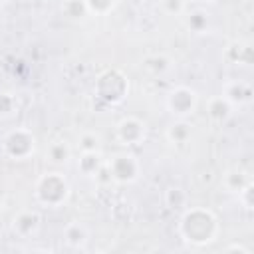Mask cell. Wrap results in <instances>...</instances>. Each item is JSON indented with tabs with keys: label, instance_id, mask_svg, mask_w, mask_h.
Listing matches in <instances>:
<instances>
[{
	"label": "cell",
	"instance_id": "cell-1",
	"mask_svg": "<svg viewBox=\"0 0 254 254\" xmlns=\"http://www.w3.org/2000/svg\"><path fill=\"white\" fill-rule=\"evenodd\" d=\"M38 196L42 202L46 204H58L62 202L67 192H69V187H67V181L60 175V173H48L40 179L38 183Z\"/></svg>",
	"mask_w": 254,
	"mask_h": 254
},
{
	"label": "cell",
	"instance_id": "cell-2",
	"mask_svg": "<svg viewBox=\"0 0 254 254\" xmlns=\"http://www.w3.org/2000/svg\"><path fill=\"white\" fill-rule=\"evenodd\" d=\"M107 169H109L111 179H115L119 183H127V181L137 179L139 165L133 155H117L115 159H111L107 163Z\"/></svg>",
	"mask_w": 254,
	"mask_h": 254
},
{
	"label": "cell",
	"instance_id": "cell-3",
	"mask_svg": "<svg viewBox=\"0 0 254 254\" xmlns=\"http://www.w3.org/2000/svg\"><path fill=\"white\" fill-rule=\"evenodd\" d=\"M169 109L177 115H187V113H192L194 105H196V93L189 87H177L171 95H169V101H167Z\"/></svg>",
	"mask_w": 254,
	"mask_h": 254
},
{
	"label": "cell",
	"instance_id": "cell-4",
	"mask_svg": "<svg viewBox=\"0 0 254 254\" xmlns=\"http://www.w3.org/2000/svg\"><path fill=\"white\" fill-rule=\"evenodd\" d=\"M117 137L123 145H137L145 139V123L135 117H125L117 125Z\"/></svg>",
	"mask_w": 254,
	"mask_h": 254
},
{
	"label": "cell",
	"instance_id": "cell-5",
	"mask_svg": "<svg viewBox=\"0 0 254 254\" xmlns=\"http://www.w3.org/2000/svg\"><path fill=\"white\" fill-rule=\"evenodd\" d=\"M79 169L85 173V175H93L99 171V153L97 151H91V153H83L81 161H79Z\"/></svg>",
	"mask_w": 254,
	"mask_h": 254
},
{
	"label": "cell",
	"instance_id": "cell-6",
	"mask_svg": "<svg viewBox=\"0 0 254 254\" xmlns=\"http://www.w3.org/2000/svg\"><path fill=\"white\" fill-rule=\"evenodd\" d=\"M210 115L214 119H224L228 113H230V101L226 97H216L210 101V107H208Z\"/></svg>",
	"mask_w": 254,
	"mask_h": 254
},
{
	"label": "cell",
	"instance_id": "cell-7",
	"mask_svg": "<svg viewBox=\"0 0 254 254\" xmlns=\"http://www.w3.org/2000/svg\"><path fill=\"white\" fill-rule=\"evenodd\" d=\"M79 147H81L83 153L97 151V147H99V139H97V135H93V133H85V135H81V139H79Z\"/></svg>",
	"mask_w": 254,
	"mask_h": 254
},
{
	"label": "cell",
	"instance_id": "cell-8",
	"mask_svg": "<svg viewBox=\"0 0 254 254\" xmlns=\"http://www.w3.org/2000/svg\"><path fill=\"white\" fill-rule=\"evenodd\" d=\"M67 155H69V149H67L64 143H56V145L50 147V159H52L54 163H62V161H65Z\"/></svg>",
	"mask_w": 254,
	"mask_h": 254
},
{
	"label": "cell",
	"instance_id": "cell-9",
	"mask_svg": "<svg viewBox=\"0 0 254 254\" xmlns=\"http://www.w3.org/2000/svg\"><path fill=\"white\" fill-rule=\"evenodd\" d=\"M204 2H214V0H204Z\"/></svg>",
	"mask_w": 254,
	"mask_h": 254
},
{
	"label": "cell",
	"instance_id": "cell-10",
	"mask_svg": "<svg viewBox=\"0 0 254 254\" xmlns=\"http://www.w3.org/2000/svg\"><path fill=\"white\" fill-rule=\"evenodd\" d=\"M2 2H4V0H0V4H2Z\"/></svg>",
	"mask_w": 254,
	"mask_h": 254
}]
</instances>
